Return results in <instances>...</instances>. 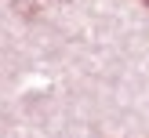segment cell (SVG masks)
Masks as SVG:
<instances>
[{"mask_svg":"<svg viewBox=\"0 0 149 138\" xmlns=\"http://www.w3.org/2000/svg\"><path fill=\"white\" fill-rule=\"evenodd\" d=\"M142 4H146V7H149V0H142Z\"/></svg>","mask_w":149,"mask_h":138,"instance_id":"1","label":"cell"}]
</instances>
